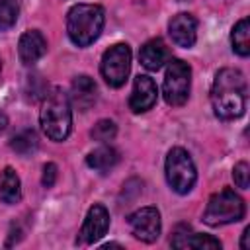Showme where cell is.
<instances>
[{"label": "cell", "mask_w": 250, "mask_h": 250, "mask_svg": "<svg viewBox=\"0 0 250 250\" xmlns=\"http://www.w3.org/2000/svg\"><path fill=\"white\" fill-rule=\"evenodd\" d=\"M213 111L221 119H236L246 109V78L238 68H221L211 86Z\"/></svg>", "instance_id": "obj_1"}, {"label": "cell", "mask_w": 250, "mask_h": 250, "mask_svg": "<svg viewBox=\"0 0 250 250\" xmlns=\"http://www.w3.org/2000/svg\"><path fill=\"white\" fill-rule=\"evenodd\" d=\"M166 180H168V186L182 195L191 191L197 180L195 164L188 154V150H184L182 146H174L166 156Z\"/></svg>", "instance_id": "obj_5"}, {"label": "cell", "mask_w": 250, "mask_h": 250, "mask_svg": "<svg viewBox=\"0 0 250 250\" xmlns=\"http://www.w3.org/2000/svg\"><path fill=\"white\" fill-rule=\"evenodd\" d=\"M117 162H119V152L111 146H100L86 156V164L90 168H94L96 172H102V174L109 172Z\"/></svg>", "instance_id": "obj_17"}, {"label": "cell", "mask_w": 250, "mask_h": 250, "mask_svg": "<svg viewBox=\"0 0 250 250\" xmlns=\"http://www.w3.org/2000/svg\"><path fill=\"white\" fill-rule=\"evenodd\" d=\"M0 70H2V62H0Z\"/></svg>", "instance_id": "obj_26"}, {"label": "cell", "mask_w": 250, "mask_h": 250, "mask_svg": "<svg viewBox=\"0 0 250 250\" xmlns=\"http://www.w3.org/2000/svg\"><path fill=\"white\" fill-rule=\"evenodd\" d=\"M172 246L174 248H193V250H219L221 242L217 238H213L211 234H199V232H193L188 225H180L174 230Z\"/></svg>", "instance_id": "obj_12"}, {"label": "cell", "mask_w": 250, "mask_h": 250, "mask_svg": "<svg viewBox=\"0 0 250 250\" xmlns=\"http://www.w3.org/2000/svg\"><path fill=\"white\" fill-rule=\"evenodd\" d=\"M156 96H158V92H156L154 80L146 74H139L135 78V84H133V92H131V98H129V107L135 113H145L156 104Z\"/></svg>", "instance_id": "obj_11"}, {"label": "cell", "mask_w": 250, "mask_h": 250, "mask_svg": "<svg viewBox=\"0 0 250 250\" xmlns=\"http://www.w3.org/2000/svg\"><path fill=\"white\" fill-rule=\"evenodd\" d=\"M10 146H12L18 154L27 156V154H31V152L37 150V146H39V139H37V135H35L33 129H21L18 135H14Z\"/></svg>", "instance_id": "obj_19"}, {"label": "cell", "mask_w": 250, "mask_h": 250, "mask_svg": "<svg viewBox=\"0 0 250 250\" xmlns=\"http://www.w3.org/2000/svg\"><path fill=\"white\" fill-rule=\"evenodd\" d=\"M70 100L80 111H88L96 102V82L86 74L76 76L72 80Z\"/></svg>", "instance_id": "obj_15"}, {"label": "cell", "mask_w": 250, "mask_h": 250, "mask_svg": "<svg viewBox=\"0 0 250 250\" xmlns=\"http://www.w3.org/2000/svg\"><path fill=\"white\" fill-rule=\"evenodd\" d=\"M168 33L172 37V41L178 45V47H184V49H189L193 47L195 39H197V21L191 14H186V12H180L176 14L170 23H168Z\"/></svg>", "instance_id": "obj_10"}, {"label": "cell", "mask_w": 250, "mask_h": 250, "mask_svg": "<svg viewBox=\"0 0 250 250\" xmlns=\"http://www.w3.org/2000/svg\"><path fill=\"white\" fill-rule=\"evenodd\" d=\"M191 88V68L182 59L168 61L166 74H164V86L162 94L168 105H184L189 98Z\"/></svg>", "instance_id": "obj_6"}, {"label": "cell", "mask_w": 250, "mask_h": 250, "mask_svg": "<svg viewBox=\"0 0 250 250\" xmlns=\"http://www.w3.org/2000/svg\"><path fill=\"white\" fill-rule=\"evenodd\" d=\"M244 211H246V207H244L242 197L234 189L225 188L211 195V199L205 207V213H203V223H207L211 227L236 223L244 217Z\"/></svg>", "instance_id": "obj_4"}, {"label": "cell", "mask_w": 250, "mask_h": 250, "mask_svg": "<svg viewBox=\"0 0 250 250\" xmlns=\"http://www.w3.org/2000/svg\"><path fill=\"white\" fill-rule=\"evenodd\" d=\"M107 229H109V213L104 205L96 203L90 207L76 242L78 244H94L107 232Z\"/></svg>", "instance_id": "obj_9"}, {"label": "cell", "mask_w": 250, "mask_h": 250, "mask_svg": "<svg viewBox=\"0 0 250 250\" xmlns=\"http://www.w3.org/2000/svg\"><path fill=\"white\" fill-rule=\"evenodd\" d=\"M0 199L8 205H14L21 199V182L14 168L6 166L0 176Z\"/></svg>", "instance_id": "obj_16"}, {"label": "cell", "mask_w": 250, "mask_h": 250, "mask_svg": "<svg viewBox=\"0 0 250 250\" xmlns=\"http://www.w3.org/2000/svg\"><path fill=\"white\" fill-rule=\"evenodd\" d=\"M115 133H117V127H115V123H113L111 119H100V121L92 127V131H90L92 139L98 141V143H107V141H111V139L115 137Z\"/></svg>", "instance_id": "obj_21"}, {"label": "cell", "mask_w": 250, "mask_h": 250, "mask_svg": "<svg viewBox=\"0 0 250 250\" xmlns=\"http://www.w3.org/2000/svg\"><path fill=\"white\" fill-rule=\"evenodd\" d=\"M6 125H8V117H6V115L0 111V133L6 129Z\"/></svg>", "instance_id": "obj_25"}, {"label": "cell", "mask_w": 250, "mask_h": 250, "mask_svg": "<svg viewBox=\"0 0 250 250\" xmlns=\"http://www.w3.org/2000/svg\"><path fill=\"white\" fill-rule=\"evenodd\" d=\"M105 23L104 8L98 4H76L66 14V31L74 45L88 47L92 45Z\"/></svg>", "instance_id": "obj_3"}, {"label": "cell", "mask_w": 250, "mask_h": 250, "mask_svg": "<svg viewBox=\"0 0 250 250\" xmlns=\"http://www.w3.org/2000/svg\"><path fill=\"white\" fill-rule=\"evenodd\" d=\"M100 70H102L104 80L111 88L123 86L127 76H129V70H131V49H129V45L117 43V45L109 47L102 57Z\"/></svg>", "instance_id": "obj_7"}, {"label": "cell", "mask_w": 250, "mask_h": 250, "mask_svg": "<svg viewBox=\"0 0 250 250\" xmlns=\"http://www.w3.org/2000/svg\"><path fill=\"white\" fill-rule=\"evenodd\" d=\"M20 4L18 0H0V31L10 29L18 21Z\"/></svg>", "instance_id": "obj_20"}, {"label": "cell", "mask_w": 250, "mask_h": 250, "mask_svg": "<svg viewBox=\"0 0 250 250\" xmlns=\"http://www.w3.org/2000/svg\"><path fill=\"white\" fill-rule=\"evenodd\" d=\"M232 180L240 189H246L250 184V166L246 162H238L232 170Z\"/></svg>", "instance_id": "obj_22"}, {"label": "cell", "mask_w": 250, "mask_h": 250, "mask_svg": "<svg viewBox=\"0 0 250 250\" xmlns=\"http://www.w3.org/2000/svg\"><path fill=\"white\" fill-rule=\"evenodd\" d=\"M45 53H47V41H45V37H43L41 31L29 29V31H25V33L20 37L18 55H20V61H21L23 64H33V62H37Z\"/></svg>", "instance_id": "obj_13"}, {"label": "cell", "mask_w": 250, "mask_h": 250, "mask_svg": "<svg viewBox=\"0 0 250 250\" xmlns=\"http://www.w3.org/2000/svg\"><path fill=\"white\" fill-rule=\"evenodd\" d=\"M240 248H242V250H248V248H250V227H248V229H244V232H242Z\"/></svg>", "instance_id": "obj_24"}, {"label": "cell", "mask_w": 250, "mask_h": 250, "mask_svg": "<svg viewBox=\"0 0 250 250\" xmlns=\"http://www.w3.org/2000/svg\"><path fill=\"white\" fill-rule=\"evenodd\" d=\"M129 227L137 240L154 242L160 236V213L156 207H141L129 215Z\"/></svg>", "instance_id": "obj_8"}, {"label": "cell", "mask_w": 250, "mask_h": 250, "mask_svg": "<svg viewBox=\"0 0 250 250\" xmlns=\"http://www.w3.org/2000/svg\"><path fill=\"white\" fill-rule=\"evenodd\" d=\"M230 43H232V51L240 57H248L250 55V21L248 18H242L230 33Z\"/></svg>", "instance_id": "obj_18"}, {"label": "cell", "mask_w": 250, "mask_h": 250, "mask_svg": "<svg viewBox=\"0 0 250 250\" xmlns=\"http://www.w3.org/2000/svg\"><path fill=\"white\" fill-rule=\"evenodd\" d=\"M41 182H43L45 188H53V186H55V182H57V166H55L53 162H49V164L43 166Z\"/></svg>", "instance_id": "obj_23"}, {"label": "cell", "mask_w": 250, "mask_h": 250, "mask_svg": "<svg viewBox=\"0 0 250 250\" xmlns=\"http://www.w3.org/2000/svg\"><path fill=\"white\" fill-rule=\"evenodd\" d=\"M39 121L43 133L51 141H64L72 127V111H70V98L62 92V88H51L45 92Z\"/></svg>", "instance_id": "obj_2"}, {"label": "cell", "mask_w": 250, "mask_h": 250, "mask_svg": "<svg viewBox=\"0 0 250 250\" xmlns=\"http://www.w3.org/2000/svg\"><path fill=\"white\" fill-rule=\"evenodd\" d=\"M139 59H141V64L148 70H158L164 66V62H168L170 59V51L166 47V43L156 37V39H150L146 41L141 51H139Z\"/></svg>", "instance_id": "obj_14"}]
</instances>
